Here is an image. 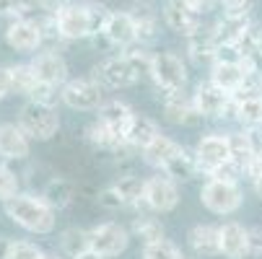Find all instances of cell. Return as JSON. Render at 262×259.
<instances>
[{
  "label": "cell",
  "mask_w": 262,
  "mask_h": 259,
  "mask_svg": "<svg viewBox=\"0 0 262 259\" xmlns=\"http://www.w3.org/2000/svg\"><path fill=\"white\" fill-rule=\"evenodd\" d=\"M83 3H94V0H83Z\"/></svg>",
  "instance_id": "obj_47"
},
{
  "label": "cell",
  "mask_w": 262,
  "mask_h": 259,
  "mask_svg": "<svg viewBox=\"0 0 262 259\" xmlns=\"http://www.w3.org/2000/svg\"><path fill=\"white\" fill-rule=\"evenodd\" d=\"M6 215L13 220V223L29 233H36V236H47L55 231V223H57V213L39 197V195H16L13 200H8L6 205Z\"/></svg>",
  "instance_id": "obj_2"
},
{
  "label": "cell",
  "mask_w": 262,
  "mask_h": 259,
  "mask_svg": "<svg viewBox=\"0 0 262 259\" xmlns=\"http://www.w3.org/2000/svg\"><path fill=\"white\" fill-rule=\"evenodd\" d=\"M31 153V137L18 122H0V156L6 161H24Z\"/></svg>",
  "instance_id": "obj_16"
},
{
  "label": "cell",
  "mask_w": 262,
  "mask_h": 259,
  "mask_svg": "<svg viewBox=\"0 0 262 259\" xmlns=\"http://www.w3.org/2000/svg\"><path fill=\"white\" fill-rule=\"evenodd\" d=\"M254 190H257V195L262 197V179H257V181H254Z\"/></svg>",
  "instance_id": "obj_45"
},
{
  "label": "cell",
  "mask_w": 262,
  "mask_h": 259,
  "mask_svg": "<svg viewBox=\"0 0 262 259\" xmlns=\"http://www.w3.org/2000/svg\"><path fill=\"white\" fill-rule=\"evenodd\" d=\"M151 81L161 93L169 91H182L187 83V65L179 55L174 52H156L154 65H151Z\"/></svg>",
  "instance_id": "obj_6"
},
{
  "label": "cell",
  "mask_w": 262,
  "mask_h": 259,
  "mask_svg": "<svg viewBox=\"0 0 262 259\" xmlns=\"http://www.w3.org/2000/svg\"><path fill=\"white\" fill-rule=\"evenodd\" d=\"M221 236V254L226 259H244L249 254V228H244L236 220H226L218 226Z\"/></svg>",
  "instance_id": "obj_18"
},
{
  "label": "cell",
  "mask_w": 262,
  "mask_h": 259,
  "mask_svg": "<svg viewBox=\"0 0 262 259\" xmlns=\"http://www.w3.org/2000/svg\"><path fill=\"white\" fill-rule=\"evenodd\" d=\"M99 205H101V207H106V210H120V207H125V202H122L120 192H117L115 187H112V184H109L106 190H101V192H99Z\"/></svg>",
  "instance_id": "obj_38"
},
{
  "label": "cell",
  "mask_w": 262,
  "mask_h": 259,
  "mask_svg": "<svg viewBox=\"0 0 262 259\" xmlns=\"http://www.w3.org/2000/svg\"><path fill=\"white\" fill-rule=\"evenodd\" d=\"M133 117H135V109H133L127 101H120V99H109V101H104L101 109H99V120H101L106 127L117 130V132H122V135H125V130H127V125H130Z\"/></svg>",
  "instance_id": "obj_23"
},
{
  "label": "cell",
  "mask_w": 262,
  "mask_h": 259,
  "mask_svg": "<svg viewBox=\"0 0 262 259\" xmlns=\"http://www.w3.org/2000/svg\"><path fill=\"white\" fill-rule=\"evenodd\" d=\"M133 236H135V239H140V241H143V246L166 239L161 220H159V218H154V215H145V213H140V215L133 220Z\"/></svg>",
  "instance_id": "obj_30"
},
{
  "label": "cell",
  "mask_w": 262,
  "mask_h": 259,
  "mask_svg": "<svg viewBox=\"0 0 262 259\" xmlns=\"http://www.w3.org/2000/svg\"><path fill=\"white\" fill-rule=\"evenodd\" d=\"M60 249H62V256H68V259H76V256L91 251L89 231H83V228H65L60 233Z\"/></svg>",
  "instance_id": "obj_31"
},
{
  "label": "cell",
  "mask_w": 262,
  "mask_h": 259,
  "mask_svg": "<svg viewBox=\"0 0 262 259\" xmlns=\"http://www.w3.org/2000/svg\"><path fill=\"white\" fill-rule=\"evenodd\" d=\"M62 104L76 112H94L104 104V86L91 76V78H76L62 86Z\"/></svg>",
  "instance_id": "obj_7"
},
{
  "label": "cell",
  "mask_w": 262,
  "mask_h": 259,
  "mask_svg": "<svg viewBox=\"0 0 262 259\" xmlns=\"http://www.w3.org/2000/svg\"><path fill=\"white\" fill-rule=\"evenodd\" d=\"M182 259H190V256H182Z\"/></svg>",
  "instance_id": "obj_48"
},
{
  "label": "cell",
  "mask_w": 262,
  "mask_h": 259,
  "mask_svg": "<svg viewBox=\"0 0 262 259\" xmlns=\"http://www.w3.org/2000/svg\"><path fill=\"white\" fill-rule=\"evenodd\" d=\"M8 81H11V93H21L26 99L36 88V83H39L31 62L29 65H8Z\"/></svg>",
  "instance_id": "obj_29"
},
{
  "label": "cell",
  "mask_w": 262,
  "mask_h": 259,
  "mask_svg": "<svg viewBox=\"0 0 262 259\" xmlns=\"http://www.w3.org/2000/svg\"><path fill=\"white\" fill-rule=\"evenodd\" d=\"M16 195H21V179H18V174L11 166L0 163V202L6 205Z\"/></svg>",
  "instance_id": "obj_33"
},
{
  "label": "cell",
  "mask_w": 262,
  "mask_h": 259,
  "mask_svg": "<svg viewBox=\"0 0 262 259\" xmlns=\"http://www.w3.org/2000/svg\"><path fill=\"white\" fill-rule=\"evenodd\" d=\"M200 202L205 210L215 215H231L242 207L244 195L239 181H223V179H208L200 190Z\"/></svg>",
  "instance_id": "obj_4"
},
{
  "label": "cell",
  "mask_w": 262,
  "mask_h": 259,
  "mask_svg": "<svg viewBox=\"0 0 262 259\" xmlns=\"http://www.w3.org/2000/svg\"><path fill=\"white\" fill-rule=\"evenodd\" d=\"M29 0H0V16L6 18H29Z\"/></svg>",
  "instance_id": "obj_37"
},
{
  "label": "cell",
  "mask_w": 262,
  "mask_h": 259,
  "mask_svg": "<svg viewBox=\"0 0 262 259\" xmlns=\"http://www.w3.org/2000/svg\"><path fill=\"white\" fill-rule=\"evenodd\" d=\"M125 202V207H135L143 205V192H145V179H140L138 174H120L115 181H112Z\"/></svg>",
  "instance_id": "obj_27"
},
{
  "label": "cell",
  "mask_w": 262,
  "mask_h": 259,
  "mask_svg": "<svg viewBox=\"0 0 262 259\" xmlns=\"http://www.w3.org/2000/svg\"><path fill=\"white\" fill-rule=\"evenodd\" d=\"M101 34L109 44L122 47V50H130L133 44H138V29H135L130 11H112Z\"/></svg>",
  "instance_id": "obj_15"
},
{
  "label": "cell",
  "mask_w": 262,
  "mask_h": 259,
  "mask_svg": "<svg viewBox=\"0 0 262 259\" xmlns=\"http://www.w3.org/2000/svg\"><path fill=\"white\" fill-rule=\"evenodd\" d=\"M45 259H65L62 254H45Z\"/></svg>",
  "instance_id": "obj_46"
},
{
  "label": "cell",
  "mask_w": 262,
  "mask_h": 259,
  "mask_svg": "<svg viewBox=\"0 0 262 259\" xmlns=\"http://www.w3.org/2000/svg\"><path fill=\"white\" fill-rule=\"evenodd\" d=\"M161 16H164V23H166L174 34L184 36V39L203 29V16L195 13L190 6L184 3V0H166Z\"/></svg>",
  "instance_id": "obj_13"
},
{
  "label": "cell",
  "mask_w": 262,
  "mask_h": 259,
  "mask_svg": "<svg viewBox=\"0 0 262 259\" xmlns=\"http://www.w3.org/2000/svg\"><path fill=\"white\" fill-rule=\"evenodd\" d=\"M164 114L171 125H187L192 117H198L192 93H184V88L164 93Z\"/></svg>",
  "instance_id": "obj_19"
},
{
  "label": "cell",
  "mask_w": 262,
  "mask_h": 259,
  "mask_svg": "<svg viewBox=\"0 0 262 259\" xmlns=\"http://www.w3.org/2000/svg\"><path fill=\"white\" fill-rule=\"evenodd\" d=\"M94 78H96L104 88H127V86H133L140 76H138V70L130 65V60H127L125 55H115V57H106L101 65H96Z\"/></svg>",
  "instance_id": "obj_12"
},
{
  "label": "cell",
  "mask_w": 262,
  "mask_h": 259,
  "mask_svg": "<svg viewBox=\"0 0 262 259\" xmlns=\"http://www.w3.org/2000/svg\"><path fill=\"white\" fill-rule=\"evenodd\" d=\"M133 21H135V29H138V44H145V42H154L156 34H159V16L151 6H135L130 11Z\"/></svg>",
  "instance_id": "obj_26"
},
{
  "label": "cell",
  "mask_w": 262,
  "mask_h": 259,
  "mask_svg": "<svg viewBox=\"0 0 262 259\" xmlns=\"http://www.w3.org/2000/svg\"><path fill=\"white\" fill-rule=\"evenodd\" d=\"M89 241H91V251L101 254L104 259H112L127 249L130 231L120 223H99L89 231Z\"/></svg>",
  "instance_id": "obj_11"
},
{
  "label": "cell",
  "mask_w": 262,
  "mask_h": 259,
  "mask_svg": "<svg viewBox=\"0 0 262 259\" xmlns=\"http://www.w3.org/2000/svg\"><path fill=\"white\" fill-rule=\"evenodd\" d=\"M195 109H198V117H234V96L226 93L223 88H218L215 83H200L192 93Z\"/></svg>",
  "instance_id": "obj_9"
},
{
  "label": "cell",
  "mask_w": 262,
  "mask_h": 259,
  "mask_svg": "<svg viewBox=\"0 0 262 259\" xmlns=\"http://www.w3.org/2000/svg\"><path fill=\"white\" fill-rule=\"evenodd\" d=\"M3 259H45V251L31 241H6Z\"/></svg>",
  "instance_id": "obj_32"
},
{
  "label": "cell",
  "mask_w": 262,
  "mask_h": 259,
  "mask_svg": "<svg viewBox=\"0 0 262 259\" xmlns=\"http://www.w3.org/2000/svg\"><path fill=\"white\" fill-rule=\"evenodd\" d=\"M39 197H42L55 213H57V210H65V207L73 202V184H70L68 179H62V176H52V179H47V184L42 187Z\"/></svg>",
  "instance_id": "obj_25"
},
{
  "label": "cell",
  "mask_w": 262,
  "mask_h": 259,
  "mask_svg": "<svg viewBox=\"0 0 262 259\" xmlns=\"http://www.w3.org/2000/svg\"><path fill=\"white\" fill-rule=\"evenodd\" d=\"M184 3L190 6L195 13H200V16H203L205 11H210V8H213V3H218V0H184Z\"/></svg>",
  "instance_id": "obj_42"
},
{
  "label": "cell",
  "mask_w": 262,
  "mask_h": 259,
  "mask_svg": "<svg viewBox=\"0 0 262 259\" xmlns=\"http://www.w3.org/2000/svg\"><path fill=\"white\" fill-rule=\"evenodd\" d=\"M29 101H36V104H45V106H55L57 101H62V88L57 86H50V83H36V88L29 93Z\"/></svg>",
  "instance_id": "obj_35"
},
{
  "label": "cell",
  "mask_w": 262,
  "mask_h": 259,
  "mask_svg": "<svg viewBox=\"0 0 262 259\" xmlns=\"http://www.w3.org/2000/svg\"><path fill=\"white\" fill-rule=\"evenodd\" d=\"M18 125L31 140H52L60 130V114L55 106H45L36 101H26L18 112Z\"/></svg>",
  "instance_id": "obj_3"
},
{
  "label": "cell",
  "mask_w": 262,
  "mask_h": 259,
  "mask_svg": "<svg viewBox=\"0 0 262 259\" xmlns=\"http://www.w3.org/2000/svg\"><path fill=\"white\" fill-rule=\"evenodd\" d=\"M187 52L195 62H215V55H218V39L213 34V26L210 29H200L195 31L192 36H187Z\"/></svg>",
  "instance_id": "obj_22"
},
{
  "label": "cell",
  "mask_w": 262,
  "mask_h": 259,
  "mask_svg": "<svg viewBox=\"0 0 262 259\" xmlns=\"http://www.w3.org/2000/svg\"><path fill=\"white\" fill-rule=\"evenodd\" d=\"M182 151V145L177 143V140H171L169 135H159L151 145H148L145 148V151H143V161L148 163V166H154V169H159V171H164L166 169V163L177 156Z\"/></svg>",
  "instance_id": "obj_21"
},
{
  "label": "cell",
  "mask_w": 262,
  "mask_h": 259,
  "mask_svg": "<svg viewBox=\"0 0 262 259\" xmlns=\"http://www.w3.org/2000/svg\"><path fill=\"white\" fill-rule=\"evenodd\" d=\"M11 93V81H8V67H0V101Z\"/></svg>",
  "instance_id": "obj_43"
},
{
  "label": "cell",
  "mask_w": 262,
  "mask_h": 259,
  "mask_svg": "<svg viewBox=\"0 0 262 259\" xmlns=\"http://www.w3.org/2000/svg\"><path fill=\"white\" fill-rule=\"evenodd\" d=\"M109 13L112 11H106L101 6H94V3H83V6L65 3L55 13V23H57L65 42H76V39H89V36H94V34H101Z\"/></svg>",
  "instance_id": "obj_1"
},
{
  "label": "cell",
  "mask_w": 262,
  "mask_h": 259,
  "mask_svg": "<svg viewBox=\"0 0 262 259\" xmlns=\"http://www.w3.org/2000/svg\"><path fill=\"white\" fill-rule=\"evenodd\" d=\"M249 254H262V231L249 228Z\"/></svg>",
  "instance_id": "obj_41"
},
{
  "label": "cell",
  "mask_w": 262,
  "mask_h": 259,
  "mask_svg": "<svg viewBox=\"0 0 262 259\" xmlns=\"http://www.w3.org/2000/svg\"><path fill=\"white\" fill-rule=\"evenodd\" d=\"M195 158L200 163V171H205V174H210L213 169L234 161L231 137L223 135V132H210V135L200 137V143L195 145Z\"/></svg>",
  "instance_id": "obj_10"
},
{
  "label": "cell",
  "mask_w": 262,
  "mask_h": 259,
  "mask_svg": "<svg viewBox=\"0 0 262 259\" xmlns=\"http://www.w3.org/2000/svg\"><path fill=\"white\" fill-rule=\"evenodd\" d=\"M143 205L151 213H171L179 205V181H174L169 174L159 171L145 179V192H143Z\"/></svg>",
  "instance_id": "obj_5"
},
{
  "label": "cell",
  "mask_w": 262,
  "mask_h": 259,
  "mask_svg": "<svg viewBox=\"0 0 262 259\" xmlns=\"http://www.w3.org/2000/svg\"><path fill=\"white\" fill-rule=\"evenodd\" d=\"M31 67H34L36 78H39L42 83H50V86H57V88H62L68 83V62L60 52L42 50L39 55H34Z\"/></svg>",
  "instance_id": "obj_17"
},
{
  "label": "cell",
  "mask_w": 262,
  "mask_h": 259,
  "mask_svg": "<svg viewBox=\"0 0 262 259\" xmlns=\"http://www.w3.org/2000/svg\"><path fill=\"white\" fill-rule=\"evenodd\" d=\"M187 241H190L192 251L198 256H218L221 254V236H218V228L215 226H195L190 231V236H187Z\"/></svg>",
  "instance_id": "obj_24"
},
{
  "label": "cell",
  "mask_w": 262,
  "mask_h": 259,
  "mask_svg": "<svg viewBox=\"0 0 262 259\" xmlns=\"http://www.w3.org/2000/svg\"><path fill=\"white\" fill-rule=\"evenodd\" d=\"M125 57L130 60V65L138 70V76H151V65H154V55H148L140 44H133L130 50H125Z\"/></svg>",
  "instance_id": "obj_36"
},
{
  "label": "cell",
  "mask_w": 262,
  "mask_h": 259,
  "mask_svg": "<svg viewBox=\"0 0 262 259\" xmlns=\"http://www.w3.org/2000/svg\"><path fill=\"white\" fill-rule=\"evenodd\" d=\"M164 174H169L174 181H190L195 174H200V163L195 158V151H187V148H182V151L166 163Z\"/></svg>",
  "instance_id": "obj_28"
},
{
  "label": "cell",
  "mask_w": 262,
  "mask_h": 259,
  "mask_svg": "<svg viewBox=\"0 0 262 259\" xmlns=\"http://www.w3.org/2000/svg\"><path fill=\"white\" fill-rule=\"evenodd\" d=\"M182 256H184L182 249L169 239H161V241L143 246V259H182Z\"/></svg>",
  "instance_id": "obj_34"
},
{
  "label": "cell",
  "mask_w": 262,
  "mask_h": 259,
  "mask_svg": "<svg viewBox=\"0 0 262 259\" xmlns=\"http://www.w3.org/2000/svg\"><path fill=\"white\" fill-rule=\"evenodd\" d=\"M6 42L16 52H34L42 47V23L34 18H16L6 29Z\"/></svg>",
  "instance_id": "obj_14"
},
{
  "label": "cell",
  "mask_w": 262,
  "mask_h": 259,
  "mask_svg": "<svg viewBox=\"0 0 262 259\" xmlns=\"http://www.w3.org/2000/svg\"><path fill=\"white\" fill-rule=\"evenodd\" d=\"M34 3H36V8L45 11L47 16H55V13L65 6V0H34Z\"/></svg>",
  "instance_id": "obj_40"
},
{
  "label": "cell",
  "mask_w": 262,
  "mask_h": 259,
  "mask_svg": "<svg viewBox=\"0 0 262 259\" xmlns=\"http://www.w3.org/2000/svg\"><path fill=\"white\" fill-rule=\"evenodd\" d=\"M159 135H161L159 125H156L151 117L138 114V112H135V117L130 120V125H127V130H125V140H127L130 148H135V151H145V148L151 145Z\"/></svg>",
  "instance_id": "obj_20"
},
{
  "label": "cell",
  "mask_w": 262,
  "mask_h": 259,
  "mask_svg": "<svg viewBox=\"0 0 262 259\" xmlns=\"http://www.w3.org/2000/svg\"><path fill=\"white\" fill-rule=\"evenodd\" d=\"M76 259H104V256L96 254V251H86V254H81V256H76Z\"/></svg>",
  "instance_id": "obj_44"
},
{
  "label": "cell",
  "mask_w": 262,
  "mask_h": 259,
  "mask_svg": "<svg viewBox=\"0 0 262 259\" xmlns=\"http://www.w3.org/2000/svg\"><path fill=\"white\" fill-rule=\"evenodd\" d=\"M254 60H244V62H213L210 67V83H215L218 88H223L226 93L236 96L242 93L252 76H254Z\"/></svg>",
  "instance_id": "obj_8"
},
{
  "label": "cell",
  "mask_w": 262,
  "mask_h": 259,
  "mask_svg": "<svg viewBox=\"0 0 262 259\" xmlns=\"http://www.w3.org/2000/svg\"><path fill=\"white\" fill-rule=\"evenodd\" d=\"M226 13H249L252 0H218Z\"/></svg>",
  "instance_id": "obj_39"
}]
</instances>
